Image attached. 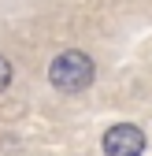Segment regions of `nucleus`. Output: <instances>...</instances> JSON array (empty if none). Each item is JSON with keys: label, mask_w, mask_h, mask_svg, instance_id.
<instances>
[{"label": "nucleus", "mask_w": 152, "mask_h": 156, "mask_svg": "<svg viewBox=\"0 0 152 156\" xmlns=\"http://www.w3.org/2000/svg\"><path fill=\"white\" fill-rule=\"evenodd\" d=\"M8 86H11V63L4 60V56H0V93H4Z\"/></svg>", "instance_id": "3"}, {"label": "nucleus", "mask_w": 152, "mask_h": 156, "mask_svg": "<svg viewBox=\"0 0 152 156\" xmlns=\"http://www.w3.org/2000/svg\"><path fill=\"white\" fill-rule=\"evenodd\" d=\"M145 152V134L130 123H119L104 134V156H141Z\"/></svg>", "instance_id": "2"}, {"label": "nucleus", "mask_w": 152, "mask_h": 156, "mask_svg": "<svg viewBox=\"0 0 152 156\" xmlns=\"http://www.w3.org/2000/svg\"><path fill=\"white\" fill-rule=\"evenodd\" d=\"M48 82L60 89V93H82L89 82H93V60L78 48H67L52 60L48 67Z\"/></svg>", "instance_id": "1"}]
</instances>
